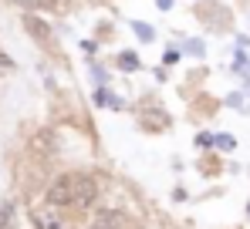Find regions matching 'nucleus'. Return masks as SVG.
<instances>
[{"label":"nucleus","instance_id":"obj_5","mask_svg":"<svg viewBox=\"0 0 250 229\" xmlns=\"http://www.w3.org/2000/svg\"><path fill=\"white\" fill-rule=\"evenodd\" d=\"M135 34L142 40H152V27H149V24H135Z\"/></svg>","mask_w":250,"mask_h":229},{"label":"nucleus","instance_id":"obj_1","mask_svg":"<svg viewBox=\"0 0 250 229\" xmlns=\"http://www.w3.org/2000/svg\"><path fill=\"white\" fill-rule=\"evenodd\" d=\"M95 199H98V182L88 172H64L47 186V206L54 209H68V206L82 209L91 206Z\"/></svg>","mask_w":250,"mask_h":229},{"label":"nucleus","instance_id":"obj_3","mask_svg":"<svg viewBox=\"0 0 250 229\" xmlns=\"http://www.w3.org/2000/svg\"><path fill=\"white\" fill-rule=\"evenodd\" d=\"M95 226H98V229H125V223H122V216H119V212L105 209V212H98Z\"/></svg>","mask_w":250,"mask_h":229},{"label":"nucleus","instance_id":"obj_7","mask_svg":"<svg viewBox=\"0 0 250 229\" xmlns=\"http://www.w3.org/2000/svg\"><path fill=\"white\" fill-rule=\"evenodd\" d=\"M159 7H163V10H166V7H172V0H159Z\"/></svg>","mask_w":250,"mask_h":229},{"label":"nucleus","instance_id":"obj_4","mask_svg":"<svg viewBox=\"0 0 250 229\" xmlns=\"http://www.w3.org/2000/svg\"><path fill=\"white\" fill-rule=\"evenodd\" d=\"M0 229H14V206L10 202H3V209H0Z\"/></svg>","mask_w":250,"mask_h":229},{"label":"nucleus","instance_id":"obj_6","mask_svg":"<svg viewBox=\"0 0 250 229\" xmlns=\"http://www.w3.org/2000/svg\"><path fill=\"white\" fill-rule=\"evenodd\" d=\"M125 61H122V68H128V71H132V68H135V54H122Z\"/></svg>","mask_w":250,"mask_h":229},{"label":"nucleus","instance_id":"obj_2","mask_svg":"<svg viewBox=\"0 0 250 229\" xmlns=\"http://www.w3.org/2000/svg\"><path fill=\"white\" fill-rule=\"evenodd\" d=\"M34 223H38V229H64L61 219H58V212H54V206L51 209H38L34 212Z\"/></svg>","mask_w":250,"mask_h":229}]
</instances>
